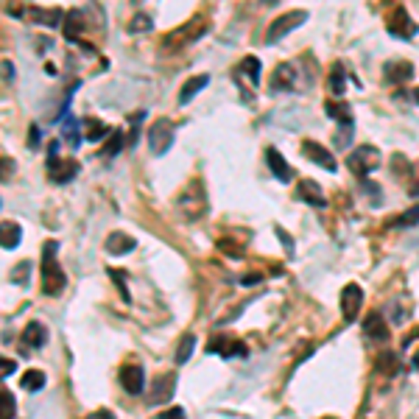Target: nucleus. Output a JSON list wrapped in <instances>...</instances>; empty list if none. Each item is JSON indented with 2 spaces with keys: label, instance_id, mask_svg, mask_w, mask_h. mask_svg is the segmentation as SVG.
Listing matches in <instances>:
<instances>
[{
  "label": "nucleus",
  "instance_id": "c756f323",
  "mask_svg": "<svg viewBox=\"0 0 419 419\" xmlns=\"http://www.w3.org/2000/svg\"><path fill=\"white\" fill-rule=\"evenodd\" d=\"M193 349H196V335H193V333H187V335H182V341H179V346H176V364H179V366L190 361V355H193Z\"/></svg>",
  "mask_w": 419,
  "mask_h": 419
},
{
  "label": "nucleus",
  "instance_id": "72a5a7b5",
  "mask_svg": "<svg viewBox=\"0 0 419 419\" xmlns=\"http://www.w3.org/2000/svg\"><path fill=\"white\" fill-rule=\"evenodd\" d=\"M82 129H84V140H90V143H98V140L106 134V129H104L95 118H84V120H82Z\"/></svg>",
  "mask_w": 419,
  "mask_h": 419
},
{
  "label": "nucleus",
  "instance_id": "de8ad7c7",
  "mask_svg": "<svg viewBox=\"0 0 419 419\" xmlns=\"http://www.w3.org/2000/svg\"><path fill=\"white\" fill-rule=\"evenodd\" d=\"M413 369H416V372H419V353H416V355H413Z\"/></svg>",
  "mask_w": 419,
  "mask_h": 419
},
{
  "label": "nucleus",
  "instance_id": "cd10ccee",
  "mask_svg": "<svg viewBox=\"0 0 419 419\" xmlns=\"http://www.w3.org/2000/svg\"><path fill=\"white\" fill-rule=\"evenodd\" d=\"M45 372H39V369H28V372H23V378H20V389H26V391H39L42 386H45Z\"/></svg>",
  "mask_w": 419,
  "mask_h": 419
},
{
  "label": "nucleus",
  "instance_id": "7c9ffc66",
  "mask_svg": "<svg viewBox=\"0 0 419 419\" xmlns=\"http://www.w3.org/2000/svg\"><path fill=\"white\" fill-rule=\"evenodd\" d=\"M15 411H17L15 394L0 386V419H15Z\"/></svg>",
  "mask_w": 419,
  "mask_h": 419
},
{
  "label": "nucleus",
  "instance_id": "dca6fc26",
  "mask_svg": "<svg viewBox=\"0 0 419 419\" xmlns=\"http://www.w3.org/2000/svg\"><path fill=\"white\" fill-rule=\"evenodd\" d=\"M266 162H268V171L279 179V182H291L294 179V171H291V165L286 162V157L279 154L277 149H268L266 151Z\"/></svg>",
  "mask_w": 419,
  "mask_h": 419
},
{
  "label": "nucleus",
  "instance_id": "f704fd0d",
  "mask_svg": "<svg viewBox=\"0 0 419 419\" xmlns=\"http://www.w3.org/2000/svg\"><path fill=\"white\" fill-rule=\"evenodd\" d=\"M123 146H126V137H123V131H120V129H115V131H112V137H109V146L104 149V154H106V157H112V154H118Z\"/></svg>",
  "mask_w": 419,
  "mask_h": 419
},
{
  "label": "nucleus",
  "instance_id": "09e8293b",
  "mask_svg": "<svg viewBox=\"0 0 419 419\" xmlns=\"http://www.w3.org/2000/svg\"><path fill=\"white\" fill-rule=\"evenodd\" d=\"M131 3H134V6H140V3H146V0H131Z\"/></svg>",
  "mask_w": 419,
  "mask_h": 419
},
{
  "label": "nucleus",
  "instance_id": "4468645a",
  "mask_svg": "<svg viewBox=\"0 0 419 419\" xmlns=\"http://www.w3.org/2000/svg\"><path fill=\"white\" fill-rule=\"evenodd\" d=\"M204 28H207V23H204V20H198V23L193 20V23H187L185 28L174 31L171 37H165V42H162V45H165V48H171V45H174V48H182L185 42H190V39H198V37L204 34Z\"/></svg>",
  "mask_w": 419,
  "mask_h": 419
},
{
  "label": "nucleus",
  "instance_id": "473e14b6",
  "mask_svg": "<svg viewBox=\"0 0 419 419\" xmlns=\"http://www.w3.org/2000/svg\"><path fill=\"white\" fill-rule=\"evenodd\" d=\"M378 372H383V375H397V372H400V358H397V353H380V355H378Z\"/></svg>",
  "mask_w": 419,
  "mask_h": 419
},
{
  "label": "nucleus",
  "instance_id": "0eeeda50",
  "mask_svg": "<svg viewBox=\"0 0 419 419\" xmlns=\"http://www.w3.org/2000/svg\"><path fill=\"white\" fill-rule=\"evenodd\" d=\"M386 26H389V34L391 37H400V39H411L416 34V23L411 20V15L402 9V6H394L389 15H386Z\"/></svg>",
  "mask_w": 419,
  "mask_h": 419
},
{
  "label": "nucleus",
  "instance_id": "aec40b11",
  "mask_svg": "<svg viewBox=\"0 0 419 419\" xmlns=\"http://www.w3.org/2000/svg\"><path fill=\"white\" fill-rule=\"evenodd\" d=\"M297 193H299L302 201H308V204H313V207H324V204H327V198H324L319 182H313V179H302Z\"/></svg>",
  "mask_w": 419,
  "mask_h": 419
},
{
  "label": "nucleus",
  "instance_id": "37998d69",
  "mask_svg": "<svg viewBox=\"0 0 419 419\" xmlns=\"http://www.w3.org/2000/svg\"><path fill=\"white\" fill-rule=\"evenodd\" d=\"M408 193H411V196H419V165L413 168V182H411V187H408Z\"/></svg>",
  "mask_w": 419,
  "mask_h": 419
},
{
  "label": "nucleus",
  "instance_id": "9d476101",
  "mask_svg": "<svg viewBox=\"0 0 419 419\" xmlns=\"http://www.w3.org/2000/svg\"><path fill=\"white\" fill-rule=\"evenodd\" d=\"M302 157H308L313 165H319V168H324V171H335L338 165H335V157L330 154V149H324L322 143H316V140H305L302 143Z\"/></svg>",
  "mask_w": 419,
  "mask_h": 419
},
{
  "label": "nucleus",
  "instance_id": "6ab92c4d",
  "mask_svg": "<svg viewBox=\"0 0 419 419\" xmlns=\"http://www.w3.org/2000/svg\"><path fill=\"white\" fill-rule=\"evenodd\" d=\"M324 112L330 115V120H338L341 126L353 129V109H349L344 101H338V98H330V101H324Z\"/></svg>",
  "mask_w": 419,
  "mask_h": 419
},
{
  "label": "nucleus",
  "instance_id": "9b49d317",
  "mask_svg": "<svg viewBox=\"0 0 419 419\" xmlns=\"http://www.w3.org/2000/svg\"><path fill=\"white\" fill-rule=\"evenodd\" d=\"M120 386L126 394H143L146 389V372L140 364H126L120 369Z\"/></svg>",
  "mask_w": 419,
  "mask_h": 419
},
{
  "label": "nucleus",
  "instance_id": "ddd939ff",
  "mask_svg": "<svg viewBox=\"0 0 419 419\" xmlns=\"http://www.w3.org/2000/svg\"><path fill=\"white\" fill-rule=\"evenodd\" d=\"M305 82H299L297 76V64H279L274 70V79H271V87L274 90H299Z\"/></svg>",
  "mask_w": 419,
  "mask_h": 419
},
{
  "label": "nucleus",
  "instance_id": "e433bc0d",
  "mask_svg": "<svg viewBox=\"0 0 419 419\" xmlns=\"http://www.w3.org/2000/svg\"><path fill=\"white\" fill-rule=\"evenodd\" d=\"M28 271H31V263H20V268L12 271V279L20 286H28Z\"/></svg>",
  "mask_w": 419,
  "mask_h": 419
},
{
  "label": "nucleus",
  "instance_id": "4c0bfd02",
  "mask_svg": "<svg viewBox=\"0 0 419 419\" xmlns=\"http://www.w3.org/2000/svg\"><path fill=\"white\" fill-rule=\"evenodd\" d=\"M17 372V361H12V358H0V380L3 378H12Z\"/></svg>",
  "mask_w": 419,
  "mask_h": 419
},
{
  "label": "nucleus",
  "instance_id": "a211bd4d",
  "mask_svg": "<svg viewBox=\"0 0 419 419\" xmlns=\"http://www.w3.org/2000/svg\"><path fill=\"white\" fill-rule=\"evenodd\" d=\"M23 344H28L31 349H42L48 344V327L42 322H28L23 330Z\"/></svg>",
  "mask_w": 419,
  "mask_h": 419
},
{
  "label": "nucleus",
  "instance_id": "a19ab883",
  "mask_svg": "<svg viewBox=\"0 0 419 419\" xmlns=\"http://www.w3.org/2000/svg\"><path fill=\"white\" fill-rule=\"evenodd\" d=\"M160 419H185V411H182V408H168Z\"/></svg>",
  "mask_w": 419,
  "mask_h": 419
},
{
  "label": "nucleus",
  "instance_id": "f03ea898",
  "mask_svg": "<svg viewBox=\"0 0 419 419\" xmlns=\"http://www.w3.org/2000/svg\"><path fill=\"white\" fill-rule=\"evenodd\" d=\"M176 210L187 218V221H198L207 216V193H204V185L201 182H190L179 198H176Z\"/></svg>",
  "mask_w": 419,
  "mask_h": 419
},
{
  "label": "nucleus",
  "instance_id": "ea45409f",
  "mask_svg": "<svg viewBox=\"0 0 419 419\" xmlns=\"http://www.w3.org/2000/svg\"><path fill=\"white\" fill-rule=\"evenodd\" d=\"M0 73H3L6 82H12V79H15V67H12V62H3V64H0Z\"/></svg>",
  "mask_w": 419,
  "mask_h": 419
},
{
  "label": "nucleus",
  "instance_id": "1a4fd4ad",
  "mask_svg": "<svg viewBox=\"0 0 419 419\" xmlns=\"http://www.w3.org/2000/svg\"><path fill=\"white\" fill-rule=\"evenodd\" d=\"M174 391H176V372H165V375L154 378L151 394H149V405H162V402L174 400Z\"/></svg>",
  "mask_w": 419,
  "mask_h": 419
},
{
  "label": "nucleus",
  "instance_id": "f8f14e48",
  "mask_svg": "<svg viewBox=\"0 0 419 419\" xmlns=\"http://www.w3.org/2000/svg\"><path fill=\"white\" fill-rule=\"evenodd\" d=\"M364 335L369 338V341H375V344H389V338H391V333H389V324H386V319H383V313H369L366 316V322H364Z\"/></svg>",
  "mask_w": 419,
  "mask_h": 419
},
{
  "label": "nucleus",
  "instance_id": "4be33fe9",
  "mask_svg": "<svg viewBox=\"0 0 419 419\" xmlns=\"http://www.w3.org/2000/svg\"><path fill=\"white\" fill-rule=\"evenodd\" d=\"M23 241V230L15 221H0V246L3 249H17Z\"/></svg>",
  "mask_w": 419,
  "mask_h": 419
},
{
  "label": "nucleus",
  "instance_id": "f257e3e1",
  "mask_svg": "<svg viewBox=\"0 0 419 419\" xmlns=\"http://www.w3.org/2000/svg\"><path fill=\"white\" fill-rule=\"evenodd\" d=\"M56 249H59L56 241H48L45 249H42V271H39V277H42V291H45L48 297L62 294V291H64V283H67L62 266L56 263Z\"/></svg>",
  "mask_w": 419,
  "mask_h": 419
},
{
  "label": "nucleus",
  "instance_id": "6e6552de",
  "mask_svg": "<svg viewBox=\"0 0 419 419\" xmlns=\"http://www.w3.org/2000/svg\"><path fill=\"white\" fill-rule=\"evenodd\" d=\"M361 308H364V291H361V286L358 283L344 286V291H341V316L346 322H355L358 313H361Z\"/></svg>",
  "mask_w": 419,
  "mask_h": 419
},
{
  "label": "nucleus",
  "instance_id": "f3484780",
  "mask_svg": "<svg viewBox=\"0 0 419 419\" xmlns=\"http://www.w3.org/2000/svg\"><path fill=\"white\" fill-rule=\"evenodd\" d=\"M207 353H221L224 358H235V355H246V346L235 338H213L207 346Z\"/></svg>",
  "mask_w": 419,
  "mask_h": 419
},
{
  "label": "nucleus",
  "instance_id": "423d86ee",
  "mask_svg": "<svg viewBox=\"0 0 419 419\" xmlns=\"http://www.w3.org/2000/svg\"><path fill=\"white\" fill-rule=\"evenodd\" d=\"M56 149H59V143H50L48 174H50V179H53L56 185H67V182H73V179H76V174H79V162H76V160H64V162H59V160H56Z\"/></svg>",
  "mask_w": 419,
  "mask_h": 419
},
{
  "label": "nucleus",
  "instance_id": "20e7f679",
  "mask_svg": "<svg viewBox=\"0 0 419 419\" xmlns=\"http://www.w3.org/2000/svg\"><path fill=\"white\" fill-rule=\"evenodd\" d=\"M302 23H308V12H302V9H294V12H286V15H279L271 26H268V34H266V42L268 45H274V42H279L286 34H291V31H297Z\"/></svg>",
  "mask_w": 419,
  "mask_h": 419
},
{
  "label": "nucleus",
  "instance_id": "a18cd8bd",
  "mask_svg": "<svg viewBox=\"0 0 419 419\" xmlns=\"http://www.w3.org/2000/svg\"><path fill=\"white\" fill-rule=\"evenodd\" d=\"M31 149H39V143H37V126H31V143H28Z\"/></svg>",
  "mask_w": 419,
  "mask_h": 419
},
{
  "label": "nucleus",
  "instance_id": "c85d7f7f",
  "mask_svg": "<svg viewBox=\"0 0 419 419\" xmlns=\"http://www.w3.org/2000/svg\"><path fill=\"white\" fill-rule=\"evenodd\" d=\"M154 28V17L146 15V12H137L131 20H129V34H146Z\"/></svg>",
  "mask_w": 419,
  "mask_h": 419
},
{
  "label": "nucleus",
  "instance_id": "bb28decb",
  "mask_svg": "<svg viewBox=\"0 0 419 419\" xmlns=\"http://www.w3.org/2000/svg\"><path fill=\"white\" fill-rule=\"evenodd\" d=\"M238 76H246L249 84L257 87V84H260V62H257L254 56H246V59L241 62V67H238Z\"/></svg>",
  "mask_w": 419,
  "mask_h": 419
},
{
  "label": "nucleus",
  "instance_id": "7ed1b4c3",
  "mask_svg": "<svg viewBox=\"0 0 419 419\" xmlns=\"http://www.w3.org/2000/svg\"><path fill=\"white\" fill-rule=\"evenodd\" d=\"M380 149H375V146H358L353 154L346 157V165H349V171H353L355 176H361V179H366L369 174H375L378 168H380Z\"/></svg>",
  "mask_w": 419,
  "mask_h": 419
},
{
  "label": "nucleus",
  "instance_id": "49530a36",
  "mask_svg": "<svg viewBox=\"0 0 419 419\" xmlns=\"http://www.w3.org/2000/svg\"><path fill=\"white\" fill-rule=\"evenodd\" d=\"M408 98H411L413 104H419V90H411V93H408Z\"/></svg>",
  "mask_w": 419,
  "mask_h": 419
},
{
  "label": "nucleus",
  "instance_id": "c03bdc74",
  "mask_svg": "<svg viewBox=\"0 0 419 419\" xmlns=\"http://www.w3.org/2000/svg\"><path fill=\"white\" fill-rule=\"evenodd\" d=\"M277 235H279V241H283V243L288 246V252H294V241H291V238H288V235H286L283 230H277Z\"/></svg>",
  "mask_w": 419,
  "mask_h": 419
},
{
  "label": "nucleus",
  "instance_id": "5701e85b",
  "mask_svg": "<svg viewBox=\"0 0 419 419\" xmlns=\"http://www.w3.org/2000/svg\"><path fill=\"white\" fill-rule=\"evenodd\" d=\"M207 84H210V76H204V73H201V76L187 79V82H185V87L179 90V104H182V106H187V104H190V101H193V98H196Z\"/></svg>",
  "mask_w": 419,
  "mask_h": 419
},
{
  "label": "nucleus",
  "instance_id": "2f4dec72",
  "mask_svg": "<svg viewBox=\"0 0 419 419\" xmlns=\"http://www.w3.org/2000/svg\"><path fill=\"white\" fill-rule=\"evenodd\" d=\"M344 90H346V84H344V64L335 62V64H333V73H330V93H333L335 98H341Z\"/></svg>",
  "mask_w": 419,
  "mask_h": 419
},
{
  "label": "nucleus",
  "instance_id": "8fccbe9b",
  "mask_svg": "<svg viewBox=\"0 0 419 419\" xmlns=\"http://www.w3.org/2000/svg\"><path fill=\"white\" fill-rule=\"evenodd\" d=\"M266 3H274V0H266Z\"/></svg>",
  "mask_w": 419,
  "mask_h": 419
},
{
  "label": "nucleus",
  "instance_id": "c9c22d12",
  "mask_svg": "<svg viewBox=\"0 0 419 419\" xmlns=\"http://www.w3.org/2000/svg\"><path fill=\"white\" fill-rule=\"evenodd\" d=\"M416 224H419V207H411L408 213L397 218V227H416Z\"/></svg>",
  "mask_w": 419,
  "mask_h": 419
},
{
  "label": "nucleus",
  "instance_id": "39448f33",
  "mask_svg": "<svg viewBox=\"0 0 419 419\" xmlns=\"http://www.w3.org/2000/svg\"><path fill=\"white\" fill-rule=\"evenodd\" d=\"M174 137H176V134H174V123H171L168 118L154 120L151 129H149V149H151V154H154V157L168 154L171 146H174Z\"/></svg>",
  "mask_w": 419,
  "mask_h": 419
},
{
  "label": "nucleus",
  "instance_id": "79ce46f5",
  "mask_svg": "<svg viewBox=\"0 0 419 419\" xmlns=\"http://www.w3.org/2000/svg\"><path fill=\"white\" fill-rule=\"evenodd\" d=\"M84 419H115V413L112 411H106V408H101V411H93L90 416H84Z\"/></svg>",
  "mask_w": 419,
  "mask_h": 419
},
{
  "label": "nucleus",
  "instance_id": "a878e982",
  "mask_svg": "<svg viewBox=\"0 0 419 419\" xmlns=\"http://www.w3.org/2000/svg\"><path fill=\"white\" fill-rule=\"evenodd\" d=\"M59 123H62V134L70 140V146H73V149H79V146H82V134H79V126H82V120H76V118L64 115Z\"/></svg>",
  "mask_w": 419,
  "mask_h": 419
},
{
  "label": "nucleus",
  "instance_id": "393cba45",
  "mask_svg": "<svg viewBox=\"0 0 419 419\" xmlns=\"http://www.w3.org/2000/svg\"><path fill=\"white\" fill-rule=\"evenodd\" d=\"M82 31H84V12L70 9V12L64 15V37H67V39H76Z\"/></svg>",
  "mask_w": 419,
  "mask_h": 419
},
{
  "label": "nucleus",
  "instance_id": "412c9836",
  "mask_svg": "<svg viewBox=\"0 0 419 419\" xmlns=\"http://www.w3.org/2000/svg\"><path fill=\"white\" fill-rule=\"evenodd\" d=\"M134 246H137V241H134L129 232H112V235L106 238V252H109V254H118V257H120V254H129Z\"/></svg>",
  "mask_w": 419,
  "mask_h": 419
},
{
  "label": "nucleus",
  "instance_id": "2eb2a0df",
  "mask_svg": "<svg viewBox=\"0 0 419 419\" xmlns=\"http://www.w3.org/2000/svg\"><path fill=\"white\" fill-rule=\"evenodd\" d=\"M383 76H386V82L389 84H405V82H411V76H413V64L411 62H405V59H397V62H389L386 67H383Z\"/></svg>",
  "mask_w": 419,
  "mask_h": 419
},
{
  "label": "nucleus",
  "instance_id": "58836bf2",
  "mask_svg": "<svg viewBox=\"0 0 419 419\" xmlns=\"http://www.w3.org/2000/svg\"><path fill=\"white\" fill-rule=\"evenodd\" d=\"M257 283H263V274H246V277H241V286H257Z\"/></svg>",
  "mask_w": 419,
  "mask_h": 419
},
{
  "label": "nucleus",
  "instance_id": "b1692460",
  "mask_svg": "<svg viewBox=\"0 0 419 419\" xmlns=\"http://www.w3.org/2000/svg\"><path fill=\"white\" fill-rule=\"evenodd\" d=\"M28 17L34 23H42V26H50V28H56V26L64 23L62 9H28Z\"/></svg>",
  "mask_w": 419,
  "mask_h": 419
}]
</instances>
